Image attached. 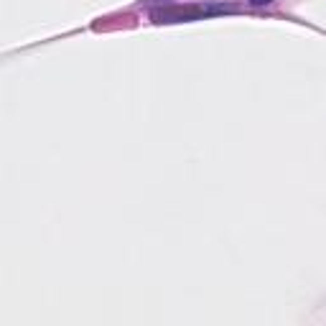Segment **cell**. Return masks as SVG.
<instances>
[{
	"label": "cell",
	"mask_w": 326,
	"mask_h": 326,
	"mask_svg": "<svg viewBox=\"0 0 326 326\" xmlns=\"http://www.w3.org/2000/svg\"><path fill=\"white\" fill-rule=\"evenodd\" d=\"M265 3H270V0H265Z\"/></svg>",
	"instance_id": "obj_1"
}]
</instances>
